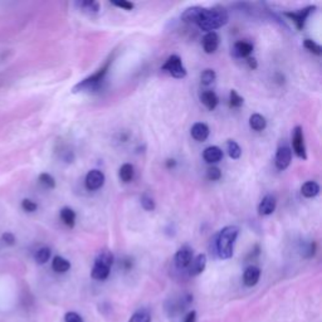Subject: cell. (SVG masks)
Instances as JSON below:
<instances>
[{"label": "cell", "instance_id": "6da1fadb", "mask_svg": "<svg viewBox=\"0 0 322 322\" xmlns=\"http://www.w3.org/2000/svg\"><path fill=\"white\" fill-rule=\"evenodd\" d=\"M227 23H228V13L223 8H212V9L203 8L200 15L197 20L199 28L201 31H208V33L214 31L218 28H222Z\"/></svg>", "mask_w": 322, "mask_h": 322}, {"label": "cell", "instance_id": "7a4b0ae2", "mask_svg": "<svg viewBox=\"0 0 322 322\" xmlns=\"http://www.w3.org/2000/svg\"><path fill=\"white\" fill-rule=\"evenodd\" d=\"M239 234V229L234 225H228L219 231L215 241V249L220 260H229L233 257L234 243Z\"/></svg>", "mask_w": 322, "mask_h": 322}, {"label": "cell", "instance_id": "3957f363", "mask_svg": "<svg viewBox=\"0 0 322 322\" xmlns=\"http://www.w3.org/2000/svg\"><path fill=\"white\" fill-rule=\"evenodd\" d=\"M112 63V58H109L107 60V62L105 63V66L102 68H100L96 73H93L92 76L85 78L83 81H81L78 85H76L73 87V93H78V92H83V91H94V90H97L98 87L101 86L102 81H104L105 76H106L107 71L109 68V64Z\"/></svg>", "mask_w": 322, "mask_h": 322}, {"label": "cell", "instance_id": "277c9868", "mask_svg": "<svg viewBox=\"0 0 322 322\" xmlns=\"http://www.w3.org/2000/svg\"><path fill=\"white\" fill-rule=\"evenodd\" d=\"M163 71L169 72L174 78L178 79L184 78L185 76H186V69L183 66L182 58L176 56V54H172V56H170L169 58L166 60V62L164 63L163 66Z\"/></svg>", "mask_w": 322, "mask_h": 322}, {"label": "cell", "instance_id": "5b68a950", "mask_svg": "<svg viewBox=\"0 0 322 322\" xmlns=\"http://www.w3.org/2000/svg\"><path fill=\"white\" fill-rule=\"evenodd\" d=\"M292 146H293V151L296 153L298 157L306 160V146H305V136H304V130L301 126L294 127L293 130V136H292Z\"/></svg>", "mask_w": 322, "mask_h": 322}, {"label": "cell", "instance_id": "8992f818", "mask_svg": "<svg viewBox=\"0 0 322 322\" xmlns=\"http://www.w3.org/2000/svg\"><path fill=\"white\" fill-rule=\"evenodd\" d=\"M86 188L88 190H98L104 186L105 184V174L101 170H91V171H88V174L86 175V180H85Z\"/></svg>", "mask_w": 322, "mask_h": 322}, {"label": "cell", "instance_id": "52a82bcc", "mask_svg": "<svg viewBox=\"0 0 322 322\" xmlns=\"http://www.w3.org/2000/svg\"><path fill=\"white\" fill-rule=\"evenodd\" d=\"M315 9H316V6H307V8L300 10V12H296V13L287 12V13H285V15H287L288 18L291 19L292 22L296 24V27H297L298 31H301V29L304 28L306 19L308 18V15H310L311 13L315 12Z\"/></svg>", "mask_w": 322, "mask_h": 322}, {"label": "cell", "instance_id": "ba28073f", "mask_svg": "<svg viewBox=\"0 0 322 322\" xmlns=\"http://www.w3.org/2000/svg\"><path fill=\"white\" fill-rule=\"evenodd\" d=\"M292 160V151L288 146H281L276 153V166L278 170H286Z\"/></svg>", "mask_w": 322, "mask_h": 322}, {"label": "cell", "instance_id": "9c48e42d", "mask_svg": "<svg viewBox=\"0 0 322 322\" xmlns=\"http://www.w3.org/2000/svg\"><path fill=\"white\" fill-rule=\"evenodd\" d=\"M193 261V249L188 245H184L176 252L175 264L178 268H188Z\"/></svg>", "mask_w": 322, "mask_h": 322}, {"label": "cell", "instance_id": "30bf717a", "mask_svg": "<svg viewBox=\"0 0 322 322\" xmlns=\"http://www.w3.org/2000/svg\"><path fill=\"white\" fill-rule=\"evenodd\" d=\"M261 277V269L256 266H249L243 273V282L247 287H253L258 283Z\"/></svg>", "mask_w": 322, "mask_h": 322}, {"label": "cell", "instance_id": "8fae6325", "mask_svg": "<svg viewBox=\"0 0 322 322\" xmlns=\"http://www.w3.org/2000/svg\"><path fill=\"white\" fill-rule=\"evenodd\" d=\"M219 46V35L216 34L215 31H209L207 34L204 35L203 38V48L205 50V53L212 54L218 49Z\"/></svg>", "mask_w": 322, "mask_h": 322}, {"label": "cell", "instance_id": "7c38bea8", "mask_svg": "<svg viewBox=\"0 0 322 322\" xmlns=\"http://www.w3.org/2000/svg\"><path fill=\"white\" fill-rule=\"evenodd\" d=\"M277 207V200L273 195H266L261 201L260 207H258V212L261 215H271L276 210Z\"/></svg>", "mask_w": 322, "mask_h": 322}, {"label": "cell", "instance_id": "4fadbf2b", "mask_svg": "<svg viewBox=\"0 0 322 322\" xmlns=\"http://www.w3.org/2000/svg\"><path fill=\"white\" fill-rule=\"evenodd\" d=\"M207 267V256L205 254H199L191 261L189 266V275L198 276L204 272V269Z\"/></svg>", "mask_w": 322, "mask_h": 322}, {"label": "cell", "instance_id": "5bb4252c", "mask_svg": "<svg viewBox=\"0 0 322 322\" xmlns=\"http://www.w3.org/2000/svg\"><path fill=\"white\" fill-rule=\"evenodd\" d=\"M209 127L204 122H197L191 127V136H193V138L197 141H200V142L207 140L208 136H209Z\"/></svg>", "mask_w": 322, "mask_h": 322}, {"label": "cell", "instance_id": "9a60e30c", "mask_svg": "<svg viewBox=\"0 0 322 322\" xmlns=\"http://www.w3.org/2000/svg\"><path fill=\"white\" fill-rule=\"evenodd\" d=\"M203 157L209 164L219 163L223 159V151L218 146H209L204 150Z\"/></svg>", "mask_w": 322, "mask_h": 322}, {"label": "cell", "instance_id": "2e32d148", "mask_svg": "<svg viewBox=\"0 0 322 322\" xmlns=\"http://www.w3.org/2000/svg\"><path fill=\"white\" fill-rule=\"evenodd\" d=\"M200 100L204 106L207 107L208 109H210V111L215 109V107L219 104V98L214 91H204L200 94Z\"/></svg>", "mask_w": 322, "mask_h": 322}, {"label": "cell", "instance_id": "e0dca14e", "mask_svg": "<svg viewBox=\"0 0 322 322\" xmlns=\"http://www.w3.org/2000/svg\"><path fill=\"white\" fill-rule=\"evenodd\" d=\"M91 276L92 278L96 279V281H105V279H107V277L109 276V268L106 266H102V264L94 263L93 268H92Z\"/></svg>", "mask_w": 322, "mask_h": 322}, {"label": "cell", "instance_id": "ac0fdd59", "mask_svg": "<svg viewBox=\"0 0 322 322\" xmlns=\"http://www.w3.org/2000/svg\"><path fill=\"white\" fill-rule=\"evenodd\" d=\"M113 261H115V257H113L111 250H101L100 253L97 254V257H96L94 263L102 264V266H106L108 267V268H111V266L113 264Z\"/></svg>", "mask_w": 322, "mask_h": 322}, {"label": "cell", "instance_id": "d6986e66", "mask_svg": "<svg viewBox=\"0 0 322 322\" xmlns=\"http://www.w3.org/2000/svg\"><path fill=\"white\" fill-rule=\"evenodd\" d=\"M52 268H53L54 272L57 273H64L67 272V271H69V268H71V263H69L66 258H63V257L61 256H57L53 258Z\"/></svg>", "mask_w": 322, "mask_h": 322}, {"label": "cell", "instance_id": "ffe728a7", "mask_svg": "<svg viewBox=\"0 0 322 322\" xmlns=\"http://www.w3.org/2000/svg\"><path fill=\"white\" fill-rule=\"evenodd\" d=\"M201 10H203L201 6H193V8H189V9H186L184 13H183L182 19L185 23H197L198 18L200 15Z\"/></svg>", "mask_w": 322, "mask_h": 322}, {"label": "cell", "instance_id": "44dd1931", "mask_svg": "<svg viewBox=\"0 0 322 322\" xmlns=\"http://www.w3.org/2000/svg\"><path fill=\"white\" fill-rule=\"evenodd\" d=\"M253 52V46L248 42H238L234 46V53L237 57H249Z\"/></svg>", "mask_w": 322, "mask_h": 322}, {"label": "cell", "instance_id": "7402d4cb", "mask_svg": "<svg viewBox=\"0 0 322 322\" xmlns=\"http://www.w3.org/2000/svg\"><path fill=\"white\" fill-rule=\"evenodd\" d=\"M301 193L305 198H313L320 193V185L315 182H307L302 185Z\"/></svg>", "mask_w": 322, "mask_h": 322}, {"label": "cell", "instance_id": "603a6c76", "mask_svg": "<svg viewBox=\"0 0 322 322\" xmlns=\"http://www.w3.org/2000/svg\"><path fill=\"white\" fill-rule=\"evenodd\" d=\"M249 125L254 131H262V130L266 128L267 121L264 119V116L260 115V113H254V115L250 116Z\"/></svg>", "mask_w": 322, "mask_h": 322}, {"label": "cell", "instance_id": "cb8c5ba5", "mask_svg": "<svg viewBox=\"0 0 322 322\" xmlns=\"http://www.w3.org/2000/svg\"><path fill=\"white\" fill-rule=\"evenodd\" d=\"M61 219H62V222L64 223L67 227L73 228L76 224V213L71 208H63V209L61 210Z\"/></svg>", "mask_w": 322, "mask_h": 322}, {"label": "cell", "instance_id": "d4e9b609", "mask_svg": "<svg viewBox=\"0 0 322 322\" xmlns=\"http://www.w3.org/2000/svg\"><path fill=\"white\" fill-rule=\"evenodd\" d=\"M134 166L131 164H123V165L120 168V179H121L123 183H130L134 179Z\"/></svg>", "mask_w": 322, "mask_h": 322}, {"label": "cell", "instance_id": "484cf974", "mask_svg": "<svg viewBox=\"0 0 322 322\" xmlns=\"http://www.w3.org/2000/svg\"><path fill=\"white\" fill-rule=\"evenodd\" d=\"M227 150H228V155L231 159L237 160L241 157L242 149L234 140H229L228 142H227Z\"/></svg>", "mask_w": 322, "mask_h": 322}, {"label": "cell", "instance_id": "4316f807", "mask_svg": "<svg viewBox=\"0 0 322 322\" xmlns=\"http://www.w3.org/2000/svg\"><path fill=\"white\" fill-rule=\"evenodd\" d=\"M50 249L48 247H43L41 248V249L37 250V253H35L34 258H35V262L38 263V264H44V263H47L48 261H49L50 258Z\"/></svg>", "mask_w": 322, "mask_h": 322}, {"label": "cell", "instance_id": "83f0119b", "mask_svg": "<svg viewBox=\"0 0 322 322\" xmlns=\"http://www.w3.org/2000/svg\"><path fill=\"white\" fill-rule=\"evenodd\" d=\"M128 322H151V316L147 311L140 310L130 317Z\"/></svg>", "mask_w": 322, "mask_h": 322}, {"label": "cell", "instance_id": "f1b7e54d", "mask_svg": "<svg viewBox=\"0 0 322 322\" xmlns=\"http://www.w3.org/2000/svg\"><path fill=\"white\" fill-rule=\"evenodd\" d=\"M216 79V75L213 69H205L200 76V81L204 86H210Z\"/></svg>", "mask_w": 322, "mask_h": 322}, {"label": "cell", "instance_id": "f546056e", "mask_svg": "<svg viewBox=\"0 0 322 322\" xmlns=\"http://www.w3.org/2000/svg\"><path fill=\"white\" fill-rule=\"evenodd\" d=\"M243 97L239 96V93H238L235 90H231L230 94H229V105H230V107H233V108H239V107L243 105Z\"/></svg>", "mask_w": 322, "mask_h": 322}, {"label": "cell", "instance_id": "4dcf8cb0", "mask_svg": "<svg viewBox=\"0 0 322 322\" xmlns=\"http://www.w3.org/2000/svg\"><path fill=\"white\" fill-rule=\"evenodd\" d=\"M39 182H41L42 185H44L46 188L48 189H53L56 186V180L52 175L47 174V172H43L39 175Z\"/></svg>", "mask_w": 322, "mask_h": 322}, {"label": "cell", "instance_id": "1f68e13d", "mask_svg": "<svg viewBox=\"0 0 322 322\" xmlns=\"http://www.w3.org/2000/svg\"><path fill=\"white\" fill-rule=\"evenodd\" d=\"M304 46H305V48H306V49H308L310 52H312L313 54H316V56H321V53H322L321 46H320V44H317L316 42L311 41V39H305Z\"/></svg>", "mask_w": 322, "mask_h": 322}, {"label": "cell", "instance_id": "d6a6232c", "mask_svg": "<svg viewBox=\"0 0 322 322\" xmlns=\"http://www.w3.org/2000/svg\"><path fill=\"white\" fill-rule=\"evenodd\" d=\"M141 205L144 208L146 212H153L155 210V201L151 197H149L147 194H144L141 197Z\"/></svg>", "mask_w": 322, "mask_h": 322}, {"label": "cell", "instance_id": "836d02e7", "mask_svg": "<svg viewBox=\"0 0 322 322\" xmlns=\"http://www.w3.org/2000/svg\"><path fill=\"white\" fill-rule=\"evenodd\" d=\"M207 178L209 179V180H212V182H216V180H219V179L222 178V171H220V169H219V168L212 166V168H209V169H208Z\"/></svg>", "mask_w": 322, "mask_h": 322}, {"label": "cell", "instance_id": "e575fe53", "mask_svg": "<svg viewBox=\"0 0 322 322\" xmlns=\"http://www.w3.org/2000/svg\"><path fill=\"white\" fill-rule=\"evenodd\" d=\"M22 208L25 210V212H28V213H33L35 212L38 208L37 203H34L33 200H29V199H24L22 201Z\"/></svg>", "mask_w": 322, "mask_h": 322}, {"label": "cell", "instance_id": "d590c367", "mask_svg": "<svg viewBox=\"0 0 322 322\" xmlns=\"http://www.w3.org/2000/svg\"><path fill=\"white\" fill-rule=\"evenodd\" d=\"M64 321L66 322H83V319L79 316L77 312H67L64 316Z\"/></svg>", "mask_w": 322, "mask_h": 322}, {"label": "cell", "instance_id": "8d00e7d4", "mask_svg": "<svg viewBox=\"0 0 322 322\" xmlns=\"http://www.w3.org/2000/svg\"><path fill=\"white\" fill-rule=\"evenodd\" d=\"M112 4L117 8H121L123 10H132L134 9V4L131 1H125V0H121V1H112Z\"/></svg>", "mask_w": 322, "mask_h": 322}, {"label": "cell", "instance_id": "74e56055", "mask_svg": "<svg viewBox=\"0 0 322 322\" xmlns=\"http://www.w3.org/2000/svg\"><path fill=\"white\" fill-rule=\"evenodd\" d=\"M1 239H3L4 243L8 244V245H13V244L15 243V237L13 235V233H9V231L4 233L3 237H1Z\"/></svg>", "mask_w": 322, "mask_h": 322}, {"label": "cell", "instance_id": "f35d334b", "mask_svg": "<svg viewBox=\"0 0 322 322\" xmlns=\"http://www.w3.org/2000/svg\"><path fill=\"white\" fill-rule=\"evenodd\" d=\"M197 321V312L195 311H190V312L186 315V317H185L184 322H195Z\"/></svg>", "mask_w": 322, "mask_h": 322}, {"label": "cell", "instance_id": "ab89813d", "mask_svg": "<svg viewBox=\"0 0 322 322\" xmlns=\"http://www.w3.org/2000/svg\"><path fill=\"white\" fill-rule=\"evenodd\" d=\"M247 63H248V66H249L252 69H256L257 67H258V63H257V60L254 58V57H248Z\"/></svg>", "mask_w": 322, "mask_h": 322}, {"label": "cell", "instance_id": "60d3db41", "mask_svg": "<svg viewBox=\"0 0 322 322\" xmlns=\"http://www.w3.org/2000/svg\"><path fill=\"white\" fill-rule=\"evenodd\" d=\"M166 165H168V168H174V166L176 165L175 160H168V163H166Z\"/></svg>", "mask_w": 322, "mask_h": 322}]
</instances>
